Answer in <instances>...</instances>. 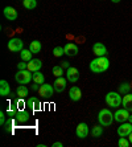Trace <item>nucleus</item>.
<instances>
[{
  "label": "nucleus",
  "mask_w": 132,
  "mask_h": 147,
  "mask_svg": "<svg viewBox=\"0 0 132 147\" xmlns=\"http://www.w3.org/2000/svg\"><path fill=\"white\" fill-rule=\"evenodd\" d=\"M110 68V60L107 56H101V57H95L90 62V70L92 73H103Z\"/></svg>",
  "instance_id": "f257e3e1"
},
{
  "label": "nucleus",
  "mask_w": 132,
  "mask_h": 147,
  "mask_svg": "<svg viewBox=\"0 0 132 147\" xmlns=\"http://www.w3.org/2000/svg\"><path fill=\"white\" fill-rule=\"evenodd\" d=\"M122 94L119 92H109L105 97L106 105L109 107H112V109H118L120 105H122Z\"/></svg>",
  "instance_id": "f03ea898"
},
{
  "label": "nucleus",
  "mask_w": 132,
  "mask_h": 147,
  "mask_svg": "<svg viewBox=\"0 0 132 147\" xmlns=\"http://www.w3.org/2000/svg\"><path fill=\"white\" fill-rule=\"evenodd\" d=\"M114 121H115V119H114V114H112L109 109L99 110V113H98V122L101 123L103 127L111 126Z\"/></svg>",
  "instance_id": "7ed1b4c3"
},
{
  "label": "nucleus",
  "mask_w": 132,
  "mask_h": 147,
  "mask_svg": "<svg viewBox=\"0 0 132 147\" xmlns=\"http://www.w3.org/2000/svg\"><path fill=\"white\" fill-rule=\"evenodd\" d=\"M15 80L19 85H28L31 81H33V73L31 70H19V72L15 74Z\"/></svg>",
  "instance_id": "20e7f679"
},
{
  "label": "nucleus",
  "mask_w": 132,
  "mask_h": 147,
  "mask_svg": "<svg viewBox=\"0 0 132 147\" xmlns=\"http://www.w3.org/2000/svg\"><path fill=\"white\" fill-rule=\"evenodd\" d=\"M24 49V42L19 37H12L8 41V51L13 52V53H20Z\"/></svg>",
  "instance_id": "39448f33"
},
{
  "label": "nucleus",
  "mask_w": 132,
  "mask_h": 147,
  "mask_svg": "<svg viewBox=\"0 0 132 147\" xmlns=\"http://www.w3.org/2000/svg\"><path fill=\"white\" fill-rule=\"evenodd\" d=\"M128 118H129V111L127 109H124V107L118 109L115 111V114H114V119H115L118 123L127 122V121H128Z\"/></svg>",
  "instance_id": "423d86ee"
},
{
  "label": "nucleus",
  "mask_w": 132,
  "mask_h": 147,
  "mask_svg": "<svg viewBox=\"0 0 132 147\" xmlns=\"http://www.w3.org/2000/svg\"><path fill=\"white\" fill-rule=\"evenodd\" d=\"M53 92H54V88L49 85V84H42L40 86V89H38V94L42 98H50L53 96Z\"/></svg>",
  "instance_id": "0eeeda50"
},
{
  "label": "nucleus",
  "mask_w": 132,
  "mask_h": 147,
  "mask_svg": "<svg viewBox=\"0 0 132 147\" xmlns=\"http://www.w3.org/2000/svg\"><path fill=\"white\" fill-rule=\"evenodd\" d=\"M66 85H68V78H65L64 76H62V77H56V81H54V84H53L54 92L62 93L66 89Z\"/></svg>",
  "instance_id": "6e6552de"
},
{
  "label": "nucleus",
  "mask_w": 132,
  "mask_h": 147,
  "mask_svg": "<svg viewBox=\"0 0 132 147\" xmlns=\"http://www.w3.org/2000/svg\"><path fill=\"white\" fill-rule=\"evenodd\" d=\"M66 78H68L69 82H73V84H75V82L79 80V70H78L77 68H74V66H70V68L66 69Z\"/></svg>",
  "instance_id": "1a4fd4ad"
},
{
  "label": "nucleus",
  "mask_w": 132,
  "mask_h": 147,
  "mask_svg": "<svg viewBox=\"0 0 132 147\" xmlns=\"http://www.w3.org/2000/svg\"><path fill=\"white\" fill-rule=\"evenodd\" d=\"M132 133V123L131 122H123L118 127V135L119 137H128Z\"/></svg>",
  "instance_id": "9d476101"
},
{
  "label": "nucleus",
  "mask_w": 132,
  "mask_h": 147,
  "mask_svg": "<svg viewBox=\"0 0 132 147\" xmlns=\"http://www.w3.org/2000/svg\"><path fill=\"white\" fill-rule=\"evenodd\" d=\"M88 133H90V130H88L87 123H85V122L79 123L77 126V129H75V134H77V137L79 138V139H85L88 135Z\"/></svg>",
  "instance_id": "9b49d317"
},
{
  "label": "nucleus",
  "mask_w": 132,
  "mask_h": 147,
  "mask_svg": "<svg viewBox=\"0 0 132 147\" xmlns=\"http://www.w3.org/2000/svg\"><path fill=\"white\" fill-rule=\"evenodd\" d=\"M3 15H4V17H5L7 20H9V21H16L17 17H19L17 11L13 7H11V5H8V7L4 8V9H3Z\"/></svg>",
  "instance_id": "f8f14e48"
},
{
  "label": "nucleus",
  "mask_w": 132,
  "mask_h": 147,
  "mask_svg": "<svg viewBox=\"0 0 132 147\" xmlns=\"http://www.w3.org/2000/svg\"><path fill=\"white\" fill-rule=\"evenodd\" d=\"M92 53H94L96 57L107 56V48H106V45L102 44V42H94V45H92Z\"/></svg>",
  "instance_id": "ddd939ff"
},
{
  "label": "nucleus",
  "mask_w": 132,
  "mask_h": 147,
  "mask_svg": "<svg viewBox=\"0 0 132 147\" xmlns=\"http://www.w3.org/2000/svg\"><path fill=\"white\" fill-rule=\"evenodd\" d=\"M64 49H65V55L68 56V57H75V56L79 53L78 47L75 44H73V42H68V44H65Z\"/></svg>",
  "instance_id": "4468645a"
},
{
  "label": "nucleus",
  "mask_w": 132,
  "mask_h": 147,
  "mask_svg": "<svg viewBox=\"0 0 132 147\" xmlns=\"http://www.w3.org/2000/svg\"><path fill=\"white\" fill-rule=\"evenodd\" d=\"M25 105L29 107V110H31V111H36V110L40 109L41 102H40V99H38L37 97H31V98L27 99Z\"/></svg>",
  "instance_id": "2eb2a0df"
},
{
  "label": "nucleus",
  "mask_w": 132,
  "mask_h": 147,
  "mask_svg": "<svg viewBox=\"0 0 132 147\" xmlns=\"http://www.w3.org/2000/svg\"><path fill=\"white\" fill-rule=\"evenodd\" d=\"M69 97H70L71 101L78 102V101L82 98V90L79 89L78 86H71V89L69 90Z\"/></svg>",
  "instance_id": "dca6fc26"
},
{
  "label": "nucleus",
  "mask_w": 132,
  "mask_h": 147,
  "mask_svg": "<svg viewBox=\"0 0 132 147\" xmlns=\"http://www.w3.org/2000/svg\"><path fill=\"white\" fill-rule=\"evenodd\" d=\"M29 113L25 111V110H17L16 114H15V121L19 123H25L29 121Z\"/></svg>",
  "instance_id": "f3484780"
},
{
  "label": "nucleus",
  "mask_w": 132,
  "mask_h": 147,
  "mask_svg": "<svg viewBox=\"0 0 132 147\" xmlns=\"http://www.w3.org/2000/svg\"><path fill=\"white\" fill-rule=\"evenodd\" d=\"M41 68H42V61L38 58H32L31 61L28 62V70H31L32 73L40 70Z\"/></svg>",
  "instance_id": "a211bd4d"
},
{
  "label": "nucleus",
  "mask_w": 132,
  "mask_h": 147,
  "mask_svg": "<svg viewBox=\"0 0 132 147\" xmlns=\"http://www.w3.org/2000/svg\"><path fill=\"white\" fill-rule=\"evenodd\" d=\"M0 96L1 97L11 96V86L5 80H1V81H0Z\"/></svg>",
  "instance_id": "6ab92c4d"
},
{
  "label": "nucleus",
  "mask_w": 132,
  "mask_h": 147,
  "mask_svg": "<svg viewBox=\"0 0 132 147\" xmlns=\"http://www.w3.org/2000/svg\"><path fill=\"white\" fill-rule=\"evenodd\" d=\"M122 106L128 110L129 113L132 111V93L124 94V97H123V99H122Z\"/></svg>",
  "instance_id": "aec40b11"
},
{
  "label": "nucleus",
  "mask_w": 132,
  "mask_h": 147,
  "mask_svg": "<svg viewBox=\"0 0 132 147\" xmlns=\"http://www.w3.org/2000/svg\"><path fill=\"white\" fill-rule=\"evenodd\" d=\"M41 49H42V44H41L38 40H33L31 44H29V51H31L33 55L34 53H40Z\"/></svg>",
  "instance_id": "412c9836"
},
{
  "label": "nucleus",
  "mask_w": 132,
  "mask_h": 147,
  "mask_svg": "<svg viewBox=\"0 0 132 147\" xmlns=\"http://www.w3.org/2000/svg\"><path fill=\"white\" fill-rule=\"evenodd\" d=\"M103 135V126H102L101 123L96 125V126H92L91 129V137L92 138H101Z\"/></svg>",
  "instance_id": "4be33fe9"
},
{
  "label": "nucleus",
  "mask_w": 132,
  "mask_h": 147,
  "mask_svg": "<svg viewBox=\"0 0 132 147\" xmlns=\"http://www.w3.org/2000/svg\"><path fill=\"white\" fill-rule=\"evenodd\" d=\"M16 96H17V98H21V99L27 98L28 97V88L25 85H20L16 90Z\"/></svg>",
  "instance_id": "5701e85b"
},
{
  "label": "nucleus",
  "mask_w": 132,
  "mask_h": 147,
  "mask_svg": "<svg viewBox=\"0 0 132 147\" xmlns=\"http://www.w3.org/2000/svg\"><path fill=\"white\" fill-rule=\"evenodd\" d=\"M33 82L38 84V85H42V84H45V77H44V74H42L40 70H37V72H33Z\"/></svg>",
  "instance_id": "b1692460"
},
{
  "label": "nucleus",
  "mask_w": 132,
  "mask_h": 147,
  "mask_svg": "<svg viewBox=\"0 0 132 147\" xmlns=\"http://www.w3.org/2000/svg\"><path fill=\"white\" fill-rule=\"evenodd\" d=\"M32 53L29 49H23V51L20 52V57H21V61H27V62H29L32 60Z\"/></svg>",
  "instance_id": "393cba45"
},
{
  "label": "nucleus",
  "mask_w": 132,
  "mask_h": 147,
  "mask_svg": "<svg viewBox=\"0 0 132 147\" xmlns=\"http://www.w3.org/2000/svg\"><path fill=\"white\" fill-rule=\"evenodd\" d=\"M23 5H24L25 9L32 11V9H34V8L37 7V0H24Z\"/></svg>",
  "instance_id": "a878e982"
},
{
  "label": "nucleus",
  "mask_w": 132,
  "mask_h": 147,
  "mask_svg": "<svg viewBox=\"0 0 132 147\" xmlns=\"http://www.w3.org/2000/svg\"><path fill=\"white\" fill-rule=\"evenodd\" d=\"M129 90H131V85H129L128 82H123V84H120V85H119V90H118V92L120 93L122 96H124V94L129 93Z\"/></svg>",
  "instance_id": "bb28decb"
},
{
  "label": "nucleus",
  "mask_w": 132,
  "mask_h": 147,
  "mask_svg": "<svg viewBox=\"0 0 132 147\" xmlns=\"http://www.w3.org/2000/svg\"><path fill=\"white\" fill-rule=\"evenodd\" d=\"M64 70H65V69L62 68L61 65H54V66H53V69H52V73H53V76H54V77H62V76L65 74Z\"/></svg>",
  "instance_id": "cd10ccee"
},
{
  "label": "nucleus",
  "mask_w": 132,
  "mask_h": 147,
  "mask_svg": "<svg viewBox=\"0 0 132 147\" xmlns=\"http://www.w3.org/2000/svg\"><path fill=\"white\" fill-rule=\"evenodd\" d=\"M64 55H65L64 47H56V48L53 49V56H54V57H62Z\"/></svg>",
  "instance_id": "c85d7f7f"
},
{
  "label": "nucleus",
  "mask_w": 132,
  "mask_h": 147,
  "mask_svg": "<svg viewBox=\"0 0 132 147\" xmlns=\"http://www.w3.org/2000/svg\"><path fill=\"white\" fill-rule=\"evenodd\" d=\"M118 146L119 147H129L131 146V143H129V140L127 139L125 137H120L118 140Z\"/></svg>",
  "instance_id": "c756f323"
},
{
  "label": "nucleus",
  "mask_w": 132,
  "mask_h": 147,
  "mask_svg": "<svg viewBox=\"0 0 132 147\" xmlns=\"http://www.w3.org/2000/svg\"><path fill=\"white\" fill-rule=\"evenodd\" d=\"M3 126H4V131H5V133H8V131L11 133V127H12V121H11V119L5 121V123H4Z\"/></svg>",
  "instance_id": "7c9ffc66"
},
{
  "label": "nucleus",
  "mask_w": 132,
  "mask_h": 147,
  "mask_svg": "<svg viewBox=\"0 0 132 147\" xmlns=\"http://www.w3.org/2000/svg\"><path fill=\"white\" fill-rule=\"evenodd\" d=\"M17 69L19 70H25V69H28V62L27 61H21L17 64Z\"/></svg>",
  "instance_id": "2f4dec72"
},
{
  "label": "nucleus",
  "mask_w": 132,
  "mask_h": 147,
  "mask_svg": "<svg viewBox=\"0 0 132 147\" xmlns=\"http://www.w3.org/2000/svg\"><path fill=\"white\" fill-rule=\"evenodd\" d=\"M4 123H5V114H4V111H0V125L3 126Z\"/></svg>",
  "instance_id": "473e14b6"
},
{
  "label": "nucleus",
  "mask_w": 132,
  "mask_h": 147,
  "mask_svg": "<svg viewBox=\"0 0 132 147\" xmlns=\"http://www.w3.org/2000/svg\"><path fill=\"white\" fill-rule=\"evenodd\" d=\"M31 89L33 90V92H38V89H40V86H38V84H36V82H34L33 85H32Z\"/></svg>",
  "instance_id": "72a5a7b5"
},
{
  "label": "nucleus",
  "mask_w": 132,
  "mask_h": 147,
  "mask_svg": "<svg viewBox=\"0 0 132 147\" xmlns=\"http://www.w3.org/2000/svg\"><path fill=\"white\" fill-rule=\"evenodd\" d=\"M61 66L64 69H68V68H70V64H69L68 61H64V62H61Z\"/></svg>",
  "instance_id": "f704fd0d"
},
{
  "label": "nucleus",
  "mask_w": 132,
  "mask_h": 147,
  "mask_svg": "<svg viewBox=\"0 0 132 147\" xmlns=\"http://www.w3.org/2000/svg\"><path fill=\"white\" fill-rule=\"evenodd\" d=\"M64 144H62V142H54V143L52 144V147H62Z\"/></svg>",
  "instance_id": "c9c22d12"
},
{
  "label": "nucleus",
  "mask_w": 132,
  "mask_h": 147,
  "mask_svg": "<svg viewBox=\"0 0 132 147\" xmlns=\"http://www.w3.org/2000/svg\"><path fill=\"white\" fill-rule=\"evenodd\" d=\"M128 140H129V143L132 144V133H131V134H129V135H128Z\"/></svg>",
  "instance_id": "e433bc0d"
},
{
  "label": "nucleus",
  "mask_w": 132,
  "mask_h": 147,
  "mask_svg": "<svg viewBox=\"0 0 132 147\" xmlns=\"http://www.w3.org/2000/svg\"><path fill=\"white\" fill-rule=\"evenodd\" d=\"M37 147H46V144H44V143H38V144H37Z\"/></svg>",
  "instance_id": "4c0bfd02"
},
{
  "label": "nucleus",
  "mask_w": 132,
  "mask_h": 147,
  "mask_svg": "<svg viewBox=\"0 0 132 147\" xmlns=\"http://www.w3.org/2000/svg\"><path fill=\"white\" fill-rule=\"evenodd\" d=\"M112 3H115V4H118V3H120V1H122V0H111Z\"/></svg>",
  "instance_id": "58836bf2"
},
{
  "label": "nucleus",
  "mask_w": 132,
  "mask_h": 147,
  "mask_svg": "<svg viewBox=\"0 0 132 147\" xmlns=\"http://www.w3.org/2000/svg\"><path fill=\"white\" fill-rule=\"evenodd\" d=\"M128 122H131V123H132V115H131V114H129V118H128Z\"/></svg>",
  "instance_id": "ea45409f"
},
{
  "label": "nucleus",
  "mask_w": 132,
  "mask_h": 147,
  "mask_svg": "<svg viewBox=\"0 0 132 147\" xmlns=\"http://www.w3.org/2000/svg\"><path fill=\"white\" fill-rule=\"evenodd\" d=\"M21 1H24V0H21Z\"/></svg>",
  "instance_id": "a19ab883"
}]
</instances>
